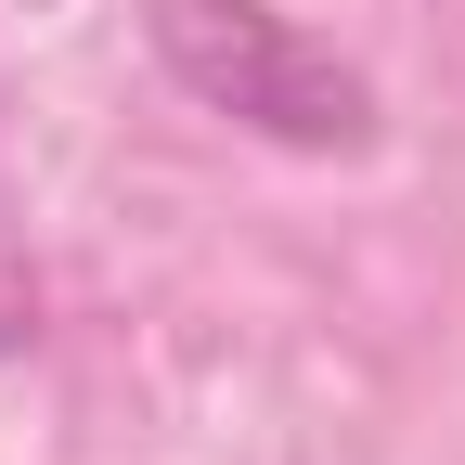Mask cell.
Masks as SVG:
<instances>
[{
  "label": "cell",
  "instance_id": "1",
  "mask_svg": "<svg viewBox=\"0 0 465 465\" xmlns=\"http://www.w3.org/2000/svg\"><path fill=\"white\" fill-rule=\"evenodd\" d=\"M143 39L207 116H232V130H259L284 155H362L375 143V78L349 52H323L298 14H272V0H155Z\"/></svg>",
  "mask_w": 465,
  "mask_h": 465
}]
</instances>
